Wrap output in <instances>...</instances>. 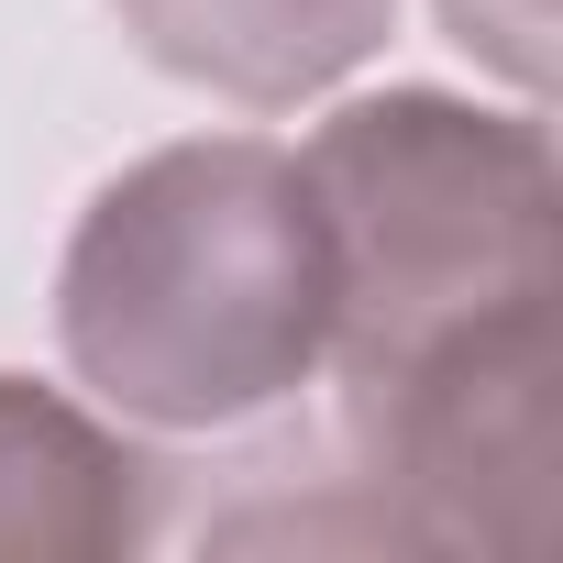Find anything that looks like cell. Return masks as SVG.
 Masks as SVG:
<instances>
[{"label":"cell","mask_w":563,"mask_h":563,"mask_svg":"<svg viewBox=\"0 0 563 563\" xmlns=\"http://www.w3.org/2000/svg\"><path fill=\"white\" fill-rule=\"evenodd\" d=\"M299 177L332 243L321 365H343V387L563 288V177L530 111H475L453 89L343 100L299 144Z\"/></svg>","instance_id":"cell-2"},{"label":"cell","mask_w":563,"mask_h":563,"mask_svg":"<svg viewBox=\"0 0 563 563\" xmlns=\"http://www.w3.org/2000/svg\"><path fill=\"white\" fill-rule=\"evenodd\" d=\"M365 475L387 486V530L431 552H541L552 541V299L442 332L409 365L343 387Z\"/></svg>","instance_id":"cell-3"},{"label":"cell","mask_w":563,"mask_h":563,"mask_svg":"<svg viewBox=\"0 0 563 563\" xmlns=\"http://www.w3.org/2000/svg\"><path fill=\"white\" fill-rule=\"evenodd\" d=\"M56 343L144 431L288 409L332 354V243L310 177L265 133H199L122 166L56 265Z\"/></svg>","instance_id":"cell-1"},{"label":"cell","mask_w":563,"mask_h":563,"mask_svg":"<svg viewBox=\"0 0 563 563\" xmlns=\"http://www.w3.org/2000/svg\"><path fill=\"white\" fill-rule=\"evenodd\" d=\"M155 541V464L78 398L0 376V563H122Z\"/></svg>","instance_id":"cell-4"},{"label":"cell","mask_w":563,"mask_h":563,"mask_svg":"<svg viewBox=\"0 0 563 563\" xmlns=\"http://www.w3.org/2000/svg\"><path fill=\"white\" fill-rule=\"evenodd\" d=\"M442 23H453V45H475L486 67H508L519 89H541L552 78V0H442Z\"/></svg>","instance_id":"cell-6"},{"label":"cell","mask_w":563,"mask_h":563,"mask_svg":"<svg viewBox=\"0 0 563 563\" xmlns=\"http://www.w3.org/2000/svg\"><path fill=\"white\" fill-rule=\"evenodd\" d=\"M111 12L166 78L243 111H299L387 45L398 0H111Z\"/></svg>","instance_id":"cell-5"}]
</instances>
